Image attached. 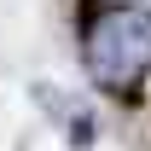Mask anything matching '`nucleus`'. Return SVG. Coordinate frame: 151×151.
<instances>
[{
	"mask_svg": "<svg viewBox=\"0 0 151 151\" xmlns=\"http://www.w3.org/2000/svg\"><path fill=\"white\" fill-rule=\"evenodd\" d=\"M87 70L105 87H128L151 70V12L145 6H111L87 29Z\"/></svg>",
	"mask_w": 151,
	"mask_h": 151,
	"instance_id": "nucleus-1",
	"label": "nucleus"
}]
</instances>
